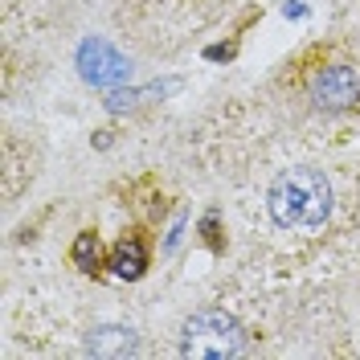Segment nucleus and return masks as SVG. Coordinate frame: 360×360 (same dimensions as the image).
Here are the masks:
<instances>
[{"label": "nucleus", "instance_id": "f257e3e1", "mask_svg": "<svg viewBox=\"0 0 360 360\" xmlns=\"http://www.w3.org/2000/svg\"><path fill=\"white\" fill-rule=\"evenodd\" d=\"M266 205L283 229H315L332 213V184L315 168H291L270 184Z\"/></svg>", "mask_w": 360, "mask_h": 360}, {"label": "nucleus", "instance_id": "f03ea898", "mask_svg": "<svg viewBox=\"0 0 360 360\" xmlns=\"http://www.w3.org/2000/svg\"><path fill=\"white\" fill-rule=\"evenodd\" d=\"M246 352V332L233 315L217 311H197L184 323V336H180V356L188 360H225V356H242Z\"/></svg>", "mask_w": 360, "mask_h": 360}, {"label": "nucleus", "instance_id": "7ed1b4c3", "mask_svg": "<svg viewBox=\"0 0 360 360\" xmlns=\"http://www.w3.org/2000/svg\"><path fill=\"white\" fill-rule=\"evenodd\" d=\"M78 70H82V78H86L90 86H103V90L127 82V74H131L127 58L111 41H103V37H86L82 41V49H78Z\"/></svg>", "mask_w": 360, "mask_h": 360}, {"label": "nucleus", "instance_id": "20e7f679", "mask_svg": "<svg viewBox=\"0 0 360 360\" xmlns=\"http://www.w3.org/2000/svg\"><path fill=\"white\" fill-rule=\"evenodd\" d=\"M360 98V78L352 66H328L311 78V103L319 111H344Z\"/></svg>", "mask_w": 360, "mask_h": 360}, {"label": "nucleus", "instance_id": "39448f33", "mask_svg": "<svg viewBox=\"0 0 360 360\" xmlns=\"http://www.w3.org/2000/svg\"><path fill=\"white\" fill-rule=\"evenodd\" d=\"M143 266H148V246H143L139 233H127L111 254V270L119 274V278H139Z\"/></svg>", "mask_w": 360, "mask_h": 360}, {"label": "nucleus", "instance_id": "423d86ee", "mask_svg": "<svg viewBox=\"0 0 360 360\" xmlns=\"http://www.w3.org/2000/svg\"><path fill=\"white\" fill-rule=\"evenodd\" d=\"M86 352L90 356H127V352H135V336L127 328H98L90 336Z\"/></svg>", "mask_w": 360, "mask_h": 360}, {"label": "nucleus", "instance_id": "0eeeda50", "mask_svg": "<svg viewBox=\"0 0 360 360\" xmlns=\"http://www.w3.org/2000/svg\"><path fill=\"white\" fill-rule=\"evenodd\" d=\"M70 258H74V266H78V270L94 274V270H98V258H103V250H98V238H94L90 229H82V233L74 238V246H70Z\"/></svg>", "mask_w": 360, "mask_h": 360}, {"label": "nucleus", "instance_id": "6e6552de", "mask_svg": "<svg viewBox=\"0 0 360 360\" xmlns=\"http://www.w3.org/2000/svg\"><path fill=\"white\" fill-rule=\"evenodd\" d=\"M233 53V45H217V49H209V58H229Z\"/></svg>", "mask_w": 360, "mask_h": 360}]
</instances>
